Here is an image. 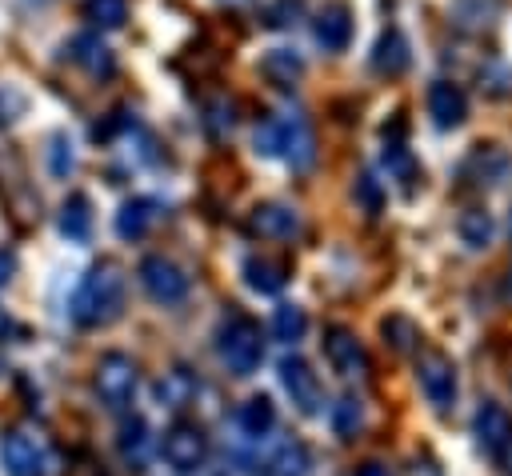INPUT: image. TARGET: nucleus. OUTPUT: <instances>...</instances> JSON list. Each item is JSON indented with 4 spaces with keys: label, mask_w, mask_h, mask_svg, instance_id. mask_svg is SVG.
Listing matches in <instances>:
<instances>
[{
    "label": "nucleus",
    "mask_w": 512,
    "mask_h": 476,
    "mask_svg": "<svg viewBox=\"0 0 512 476\" xmlns=\"http://www.w3.org/2000/svg\"><path fill=\"white\" fill-rule=\"evenodd\" d=\"M124 292H128L124 272L104 260V264H96V268L80 280V288L72 292L68 312H72V320H76L80 328H108V324L120 320V312H124Z\"/></svg>",
    "instance_id": "nucleus-1"
},
{
    "label": "nucleus",
    "mask_w": 512,
    "mask_h": 476,
    "mask_svg": "<svg viewBox=\"0 0 512 476\" xmlns=\"http://www.w3.org/2000/svg\"><path fill=\"white\" fill-rule=\"evenodd\" d=\"M216 356L232 376H252L264 360V336L260 324L244 312H232L220 328H216Z\"/></svg>",
    "instance_id": "nucleus-2"
},
{
    "label": "nucleus",
    "mask_w": 512,
    "mask_h": 476,
    "mask_svg": "<svg viewBox=\"0 0 512 476\" xmlns=\"http://www.w3.org/2000/svg\"><path fill=\"white\" fill-rule=\"evenodd\" d=\"M252 144L264 156H284L292 168H308L316 160V140H312V132L300 116H268L256 128Z\"/></svg>",
    "instance_id": "nucleus-3"
},
{
    "label": "nucleus",
    "mask_w": 512,
    "mask_h": 476,
    "mask_svg": "<svg viewBox=\"0 0 512 476\" xmlns=\"http://www.w3.org/2000/svg\"><path fill=\"white\" fill-rule=\"evenodd\" d=\"M136 384H140V368H136L132 356H124V352H104V356L96 360L92 388H96V396H100L104 408L120 412V408L136 396Z\"/></svg>",
    "instance_id": "nucleus-4"
},
{
    "label": "nucleus",
    "mask_w": 512,
    "mask_h": 476,
    "mask_svg": "<svg viewBox=\"0 0 512 476\" xmlns=\"http://www.w3.org/2000/svg\"><path fill=\"white\" fill-rule=\"evenodd\" d=\"M416 384H420L424 400H428L436 412H452L460 384H456V364H452L444 352L424 348V352L416 356Z\"/></svg>",
    "instance_id": "nucleus-5"
},
{
    "label": "nucleus",
    "mask_w": 512,
    "mask_h": 476,
    "mask_svg": "<svg viewBox=\"0 0 512 476\" xmlns=\"http://www.w3.org/2000/svg\"><path fill=\"white\" fill-rule=\"evenodd\" d=\"M136 276H140V288L148 292V300H156L164 308H172V304H180L188 296V276L172 260H164V256L140 260V272Z\"/></svg>",
    "instance_id": "nucleus-6"
},
{
    "label": "nucleus",
    "mask_w": 512,
    "mask_h": 476,
    "mask_svg": "<svg viewBox=\"0 0 512 476\" xmlns=\"http://www.w3.org/2000/svg\"><path fill=\"white\" fill-rule=\"evenodd\" d=\"M164 460L180 472H196L204 460H208V436L200 424H188V420H176L168 432H164V444H160Z\"/></svg>",
    "instance_id": "nucleus-7"
},
{
    "label": "nucleus",
    "mask_w": 512,
    "mask_h": 476,
    "mask_svg": "<svg viewBox=\"0 0 512 476\" xmlns=\"http://www.w3.org/2000/svg\"><path fill=\"white\" fill-rule=\"evenodd\" d=\"M280 384H284V392L292 396V404H296L304 416H316V412H320V404H324V388H320V376L312 372L308 360H300V356H284V360H280Z\"/></svg>",
    "instance_id": "nucleus-8"
},
{
    "label": "nucleus",
    "mask_w": 512,
    "mask_h": 476,
    "mask_svg": "<svg viewBox=\"0 0 512 476\" xmlns=\"http://www.w3.org/2000/svg\"><path fill=\"white\" fill-rule=\"evenodd\" d=\"M324 356H328V364H332L340 376H364V372H368V352H364V344L356 340L352 328L332 324V328L324 332Z\"/></svg>",
    "instance_id": "nucleus-9"
},
{
    "label": "nucleus",
    "mask_w": 512,
    "mask_h": 476,
    "mask_svg": "<svg viewBox=\"0 0 512 476\" xmlns=\"http://www.w3.org/2000/svg\"><path fill=\"white\" fill-rule=\"evenodd\" d=\"M428 116L436 128H460L468 120V96L452 80H432L428 88Z\"/></svg>",
    "instance_id": "nucleus-10"
},
{
    "label": "nucleus",
    "mask_w": 512,
    "mask_h": 476,
    "mask_svg": "<svg viewBox=\"0 0 512 476\" xmlns=\"http://www.w3.org/2000/svg\"><path fill=\"white\" fill-rule=\"evenodd\" d=\"M248 232L260 240H288L300 232V216H296V208L268 200V204H256L248 212Z\"/></svg>",
    "instance_id": "nucleus-11"
},
{
    "label": "nucleus",
    "mask_w": 512,
    "mask_h": 476,
    "mask_svg": "<svg viewBox=\"0 0 512 476\" xmlns=\"http://www.w3.org/2000/svg\"><path fill=\"white\" fill-rule=\"evenodd\" d=\"M0 464H4L8 476H44V452L24 432H4L0 436Z\"/></svg>",
    "instance_id": "nucleus-12"
},
{
    "label": "nucleus",
    "mask_w": 512,
    "mask_h": 476,
    "mask_svg": "<svg viewBox=\"0 0 512 476\" xmlns=\"http://www.w3.org/2000/svg\"><path fill=\"white\" fill-rule=\"evenodd\" d=\"M472 436H476V444H480L488 456H496L500 444L512 436V416H508V408H500L496 400H484V404L476 408V416H472Z\"/></svg>",
    "instance_id": "nucleus-13"
},
{
    "label": "nucleus",
    "mask_w": 512,
    "mask_h": 476,
    "mask_svg": "<svg viewBox=\"0 0 512 476\" xmlns=\"http://www.w3.org/2000/svg\"><path fill=\"white\" fill-rule=\"evenodd\" d=\"M368 64H372V72H380V76H400V72L412 64V48H408L404 32H400V28L380 32V40L372 44Z\"/></svg>",
    "instance_id": "nucleus-14"
},
{
    "label": "nucleus",
    "mask_w": 512,
    "mask_h": 476,
    "mask_svg": "<svg viewBox=\"0 0 512 476\" xmlns=\"http://www.w3.org/2000/svg\"><path fill=\"white\" fill-rule=\"evenodd\" d=\"M316 44H324V52H344L352 40V12L344 4H328L316 16Z\"/></svg>",
    "instance_id": "nucleus-15"
},
{
    "label": "nucleus",
    "mask_w": 512,
    "mask_h": 476,
    "mask_svg": "<svg viewBox=\"0 0 512 476\" xmlns=\"http://www.w3.org/2000/svg\"><path fill=\"white\" fill-rule=\"evenodd\" d=\"M156 216H160V204H156V200L132 196V200H124L120 212H116V236H120V240H140V236L156 224Z\"/></svg>",
    "instance_id": "nucleus-16"
},
{
    "label": "nucleus",
    "mask_w": 512,
    "mask_h": 476,
    "mask_svg": "<svg viewBox=\"0 0 512 476\" xmlns=\"http://www.w3.org/2000/svg\"><path fill=\"white\" fill-rule=\"evenodd\" d=\"M500 12H504V0H452V4H448L452 24L464 28V32H484V28H492V24L500 20Z\"/></svg>",
    "instance_id": "nucleus-17"
},
{
    "label": "nucleus",
    "mask_w": 512,
    "mask_h": 476,
    "mask_svg": "<svg viewBox=\"0 0 512 476\" xmlns=\"http://www.w3.org/2000/svg\"><path fill=\"white\" fill-rule=\"evenodd\" d=\"M456 236L468 252H484L496 236V224H492V212L488 208H464L460 220H456Z\"/></svg>",
    "instance_id": "nucleus-18"
},
{
    "label": "nucleus",
    "mask_w": 512,
    "mask_h": 476,
    "mask_svg": "<svg viewBox=\"0 0 512 476\" xmlns=\"http://www.w3.org/2000/svg\"><path fill=\"white\" fill-rule=\"evenodd\" d=\"M272 424H276V404H272L268 396H248V400L236 408V428H240L244 436H252V440L268 436Z\"/></svg>",
    "instance_id": "nucleus-19"
},
{
    "label": "nucleus",
    "mask_w": 512,
    "mask_h": 476,
    "mask_svg": "<svg viewBox=\"0 0 512 476\" xmlns=\"http://www.w3.org/2000/svg\"><path fill=\"white\" fill-rule=\"evenodd\" d=\"M260 72H264L276 88H292V84L304 76V60H300V52H292V48H272V52H264Z\"/></svg>",
    "instance_id": "nucleus-20"
},
{
    "label": "nucleus",
    "mask_w": 512,
    "mask_h": 476,
    "mask_svg": "<svg viewBox=\"0 0 512 476\" xmlns=\"http://www.w3.org/2000/svg\"><path fill=\"white\" fill-rule=\"evenodd\" d=\"M60 232L76 244H84L92 236V204L84 192H72L64 204H60Z\"/></svg>",
    "instance_id": "nucleus-21"
},
{
    "label": "nucleus",
    "mask_w": 512,
    "mask_h": 476,
    "mask_svg": "<svg viewBox=\"0 0 512 476\" xmlns=\"http://www.w3.org/2000/svg\"><path fill=\"white\" fill-rule=\"evenodd\" d=\"M284 280H288L284 264L264 260V256H248V260H244V284H248L252 292H260V296H276V292L284 288Z\"/></svg>",
    "instance_id": "nucleus-22"
},
{
    "label": "nucleus",
    "mask_w": 512,
    "mask_h": 476,
    "mask_svg": "<svg viewBox=\"0 0 512 476\" xmlns=\"http://www.w3.org/2000/svg\"><path fill=\"white\" fill-rule=\"evenodd\" d=\"M68 60L84 64L92 76H108V72H112V52H108V44H104L100 36H72Z\"/></svg>",
    "instance_id": "nucleus-23"
},
{
    "label": "nucleus",
    "mask_w": 512,
    "mask_h": 476,
    "mask_svg": "<svg viewBox=\"0 0 512 476\" xmlns=\"http://www.w3.org/2000/svg\"><path fill=\"white\" fill-rule=\"evenodd\" d=\"M272 476H312V452L300 440H284L272 456Z\"/></svg>",
    "instance_id": "nucleus-24"
},
{
    "label": "nucleus",
    "mask_w": 512,
    "mask_h": 476,
    "mask_svg": "<svg viewBox=\"0 0 512 476\" xmlns=\"http://www.w3.org/2000/svg\"><path fill=\"white\" fill-rule=\"evenodd\" d=\"M120 456L132 464V468H140L144 464V456H148V424L140 420V416H128L124 424H120Z\"/></svg>",
    "instance_id": "nucleus-25"
},
{
    "label": "nucleus",
    "mask_w": 512,
    "mask_h": 476,
    "mask_svg": "<svg viewBox=\"0 0 512 476\" xmlns=\"http://www.w3.org/2000/svg\"><path fill=\"white\" fill-rule=\"evenodd\" d=\"M380 160H384V168H388V176H392V180H400L404 188H412V184H416L420 168H416L412 152H408L400 140H384V152H380Z\"/></svg>",
    "instance_id": "nucleus-26"
},
{
    "label": "nucleus",
    "mask_w": 512,
    "mask_h": 476,
    "mask_svg": "<svg viewBox=\"0 0 512 476\" xmlns=\"http://www.w3.org/2000/svg\"><path fill=\"white\" fill-rule=\"evenodd\" d=\"M380 332H384V344L392 348V352H400V356H408V352H416L420 348V328L408 320V316H388L384 324H380Z\"/></svg>",
    "instance_id": "nucleus-27"
},
{
    "label": "nucleus",
    "mask_w": 512,
    "mask_h": 476,
    "mask_svg": "<svg viewBox=\"0 0 512 476\" xmlns=\"http://www.w3.org/2000/svg\"><path fill=\"white\" fill-rule=\"evenodd\" d=\"M328 424H332V432H336L340 440H352V436L360 432V424H364L360 400H356V396H340V400L328 408Z\"/></svg>",
    "instance_id": "nucleus-28"
},
{
    "label": "nucleus",
    "mask_w": 512,
    "mask_h": 476,
    "mask_svg": "<svg viewBox=\"0 0 512 476\" xmlns=\"http://www.w3.org/2000/svg\"><path fill=\"white\" fill-rule=\"evenodd\" d=\"M304 332H308V316H304L300 304H280V308L272 312V336H276V340L296 344V340H304Z\"/></svg>",
    "instance_id": "nucleus-29"
},
{
    "label": "nucleus",
    "mask_w": 512,
    "mask_h": 476,
    "mask_svg": "<svg viewBox=\"0 0 512 476\" xmlns=\"http://www.w3.org/2000/svg\"><path fill=\"white\" fill-rule=\"evenodd\" d=\"M504 168H508V156H504L496 144H480V148L468 156V168H464V172H476V184H492Z\"/></svg>",
    "instance_id": "nucleus-30"
},
{
    "label": "nucleus",
    "mask_w": 512,
    "mask_h": 476,
    "mask_svg": "<svg viewBox=\"0 0 512 476\" xmlns=\"http://www.w3.org/2000/svg\"><path fill=\"white\" fill-rule=\"evenodd\" d=\"M192 392H196V380H192L184 368L168 372V376L156 384V396H160V404H164V408H184V404L192 400Z\"/></svg>",
    "instance_id": "nucleus-31"
},
{
    "label": "nucleus",
    "mask_w": 512,
    "mask_h": 476,
    "mask_svg": "<svg viewBox=\"0 0 512 476\" xmlns=\"http://www.w3.org/2000/svg\"><path fill=\"white\" fill-rule=\"evenodd\" d=\"M84 16L96 28H120L128 20V0H84Z\"/></svg>",
    "instance_id": "nucleus-32"
},
{
    "label": "nucleus",
    "mask_w": 512,
    "mask_h": 476,
    "mask_svg": "<svg viewBox=\"0 0 512 476\" xmlns=\"http://www.w3.org/2000/svg\"><path fill=\"white\" fill-rule=\"evenodd\" d=\"M72 164H76V156H72V140H68L64 132H56V136L48 140V168H52V176H68Z\"/></svg>",
    "instance_id": "nucleus-33"
},
{
    "label": "nucleus",
    "mask_w": 512,
    "mask_h": 476,
    "mask_svg": "<svg viewBox=\"0 0 512 476\" xmlns=\"http://www.w3.org/2000/svg\"><path fill=\"white\" fill-rule=\"evenodd\" d=\"M24 108H28L24 92H16L12 84H4V88H0V128H4V124H12L16 116H24Z\"/></svg>",
    "instance_id": "nucleus-34"
},
{
    "label": "nucleus",
    "mask_w": 512,
    "mask_h": 476,
    "mask_svg": "<svg viewBox=\"0 0 512 476\" xmlns=\"http://www.w3.org/2000/svg\"><path fill=\"white\" fill-rule=\"evenodd\" d=\"M64 476H104V464L96 456H88V452H76V456H68Z\"/></svg>",
    "instance_id": "nucleus-35"
},
{
    "label": "nucleus",
    "mask_w": 512,
    "mask_h": 476,
    "mask_svg": "<svg viewBox=\"0 0 512 476\" xmlns=\"http://www.w3.org/2000/svg\"><path fill=\"white\" fill-rule=\"evenodd\" d=\"M356 196L364 200V208H368L372 216L380 212V184H376L372 176H360V180H356Z\"/></svg>",
    "instance_id": "nucleus-36"
},
{
    "label": "nucleus",
    "mask_w": 512,
    "mask_h": 476,
    "mask_svg": "<svg viewBox=\"0 0 512 476\" xmlns=\"http://www.w3.org/2000/svg\"><path fill=\"white\" fill-rule=\"evenodd\" d=\"M232 120H236V116H232V104H224V100H220V104H212V108H208V128H212L216 136H220L224 128H232Z\"/></svg>",
    "instance_id": "nucleus-37"
},
{
    "label": "nucleus",
    "mask_w": 512,
    "mask_h": 476,
    "mask_svg": "<svg viewBox=\"0 0 512 476\" xmlns=\"http://www.w3.org/2000/svg\"><path fill=\"white\" fill-rule=\"evenodd\" d=\"M492 460H496V468H500L504 476H512V436H508V440L500 444V452H496Z\"/></svg>",
    "instance_id": "nucleus-38"
},
{
    "label": "nucleus",
    "mask_w": 512,
    "mask_h": 476,
    "mask_svg": "<svg viewBox=\"0 0 512 476\" xmlns=\"http://www.w3.org/2000/svg\"><path fill=\"white\" fill-rule=\"evenodd\" d=\"M352 476H392V472H388V464H380V460H364Z\"/></svg>",
    "instance_id": "nucleus-39"
},
{
    "label": "nucleus",
    "mask_w": 512,
    "mask_h": 476,
    "mask_svg": "<svg viewBox=\"0 0 512 476\" xmlns=\"http://www.w3.org/2000/svg\"><path fill=\"white\" fill-rule=\"evenodd\" d=\"M12 268H16V260H12V252H0V284H8V276H12Z\"/></svg>",
    "instance_id": "nucleus-40"
},
{
    "label": "nucleus",
    "mask_w": 512,
    "mask_h": 476,
    "mask_svg": "<svg viewBox=\"0 0 512 476\" xmlns=\"http://www.w3.org/2000/svg\"><path fill=\"white\" fill-rule=\"evenodd\" d=\"M504 300L512 304V264H508V276H504Z\"/></svg>",
    "instance_id": "nucleus-41"
}]
</instances>
